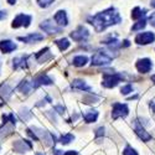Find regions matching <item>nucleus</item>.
I'll list each match as a JSON object with an SVG mask.
<instances>
[{
	"label": "nucleus",
	"mask_w": 155,
	"mask_h": 155,
	"mask_svg": "<svg viewBox=\"0 0 155 155\" xmlns=\"http://www.w3.org/2000/svg\"><path fill=\"white\" fill-rule=\"evenodd\" d=\"M40 28H41L44 31H46L47 34H50V35L60 34V32H61V28L56 26V25H55L52 21H51V20H46V21H44V22L40 25Z\"/></svg>",
	"instance_id": "obj_9"
},
{
	"label": "nucleus",
	"mask_w": 155,
	"mask_h": 155,
	"mask_svg": "<svg viewBox=\"0 0 155 155\" xmlns=\"http://www.w3.org/2000/svg\"><path fill=\"white\" fill-rule=\"evenodd\" d=\"M56 45L58 46L60 51H64L70 47V42H68L67 38H60V40L56 41Z\"/></svg>",
	"instance_id": "obj_25"
},
{
	"label": "nucleus",
	"mask_w": 155,
	"mask_h": 155,
	"mask_svg": "<svg viewBox=\"0 0 155 155\" xmlns=\"http://www.w3.org/2000/svg\"><path fill=\"white\" fill-rule=\"evenodd\" d=\"M103 134H104V128H98L96 130V137H101Z\"/></svg>",
	"instance_id": "obj_32"
},
{
	"label": "nucleus",
	"mask_w": 155,
	"mask_h": 155,
	"mask_svg": "<svg viewBox=\"0 0 155 155\" xmlns=\"http://www.w3.org/2000/svg\"><path fill=\"white\" fill-rule=\"evenodd\" d=\"M89 24H92L96 31L101 32L103 30H106L107 28L112 26V25H117L122 21L119 12L115 10L114 8H109L102 12H98L97 15H94L93 18L88 19Z\"/></svg>",
	"instance_id": "obj_1"
},
{
	"label": "nucleus",
	"mask_w": 155,
	"mask_h": 155,
	"mask_svg": "<svg viewBox=\"0 0 155 155\" xmlns=\"http://www.w3.org/2000/svg\"><path fill=\"white\" fill-rule=\"evenodd\" d=\"M155 40V34L147 31V32H141L135 37V42L138 45H149L151 42H154Z\"/></svg>",
	"instance_id": "obj_6"
},
{
	"label": "nucleus",
	"mask_w": 155,
	"mask_h": 155,
	"mask_svg": "<svg viewBox=\"0 0 155 155\" xmlns=\"http://www.w3.org/2000/svg\"><path fill=\"white\" fill-rule=\"evenodd\" d=\"M20 115H21V118L24 119V120H28L30 117H31V113L29 112V109H21V112H20Z\"/></svg>",
	"instance_id": "obj_30"
},
{
	"label": "nucleus",
	"mask_w": 155,
	"mask_h": 155,
	"mask_svg": "<svg viewBox=\"0 0 155 155\" xmlns=\"http://www.w3.org/2000/svg\"><path fill=\"white\" fill-rule=\"evenodd\" d=\"M123 155H138V153H137L133 148L127 147V148L124 149V151H123Z\"/></svg>",
	"instance_id": "obj_31"
},
{
	"label": "nucleus",
	"mask_w": 155,
	"mask_h": 155,
	"mask_svg": "<svg viewBox=\"0 0 155 155\" xmlns=\"http://www.w3.org/2000/svg\"><path fill=\"white\" fill-rule=\"evenodd\" d=\"M83 118L87 123H93L98 118V112L97 110H88L87 113L83 114Z\"/></svg>",
	"instance_id": "obj_21"
},
{
	"label": "nucleus",
	"mask_w": 155,
	"mask_h": 155,
	"mask_svg": "<svg viewBox=\"0 0 155 155\" xmlns=\"http://www.w3.org/2000/svg\"><path fill=\"white\" fill-rule=\"evenodd\" d=\"M112 61V56H108L104 51H98L92 56V66H103L108 64Z\"/></svg>",
	"instance_id": "obj_3"
},
{
	"label": "nucleus",
	"mask_w": 155,
	"mask_h": 155,
	"mask_svg": "<svg viewBox=\"0 0 155 155\" xmlns=\"http://www.w3.org/2000/svg\"><path fill=\"white\" fill-rule=\"evenodd\" d=\"M151 67H153V62L149 58H141V60H138V62H137V70L140 73L150 72Z\"/></svg>",
	"instance_id": "obj_10"
},
{
	"label": "nucleus",
	"mask_w": 155,
	"mask_h": 155,
	"mask_svg": "<svg viewBox=\"0 0 155 155\" xmlns=\"http://www.w3.org/2000/svg\"><path fill=\"white\" fill-rule=\"evenodd\" d=\"M18 40H20L22 42H26V44H32V42H37V41L44 40V35H41V34H30V35L24 36V37H18Z\"/></svg>",
	"instance_id": "obj_13"
},
{
	"label": "nucleus",
	"mask_w": 155,
	"mask_h": 155,
	"mask_svg": "<svg viewBox=\"0 0 155 155\" xmlns=\"http://www.w3.org/2000/svg\"><path fill=\"white\" fill-rule=\"evenodd\" d=\"M32 130H36V132H35V135H36L37 138L40 137L41 139H44V141H45L47 145H54V144L56 143L55 137L51 134L50 132L42 130V129H37V128H32Z\"/></svg>",
	"instance_id": "obj_5"
},
{
	"label": "nucleus",
	"mask_w": 155,
	"mask_h": 155,
	"mask_svg": "<svg viewBox=\"0 0 155 155\" xmlns=\"http://www.w3.org/2000/svg\"><path fill=\"white\" fill-rule=\"evenodd\" d=\"M11 94H12V89L9 84H6V83L0 84V97H2L4 101H8Z\"/></svg>",
	"instance_id": "obj_17"
},
{
	"label": "nucleus",
	"mask_w": 155,
	"mask_h": 155,
	"mask_svg": "<svg viewBox=\"0 0 155 155\" xmlns=\"http://www.w3.org/2000/svg\"><path fill=\"white\" fill-rule=\"evenodd\" d=\"M6 18V12L5 11H0V20H3Z\"/></svg>",
	"instance_id": "obj_36"
},
{
	"label": "nucleus",
	"mask_w": 155,
	"mask_h": 155,
	"mask_svg": "<svg viewBox=\"0 0 155 155\" xmlns=\"http://www.w3.org/2000/svg\"><path fill=\"white\" fill-rule=\"evenodd\" d=\"M151 6L155 8V0H151Z\"/></svg>",
	"instance_id": "obj_40"
},
{
	"label": "nucleus",
	"mask_w": 155,
	"mask_h": 155,
	"mask_svg": "<svg viewBox=\"0 0 155 155\" xmlns=\"http://www.w3.org/2000/svg\"><path fill=\"white\" fill-rule=\"evenodd\" d=\"M55 155H63V151H61V150H55Z\"/></svg>",
	"instance_id": "obj_37"
},
{
	"label": "nucleus",
	"mask_w": 155,
	"mask_h": 155,
	"mask_svg": "<svg viewBox=\"0 0 155 155\" xmlns=\"http://www.w3.org/2000/svg\"><path fill=\"white\" fill-rule=\"evenodd\" d=\"M54 19L60 26H67L68 25V19H67V15H66V11H63V10H58L55 14Z\"/></svg>",
	"instance_id": "obj_14"
},
{
	"label": "nucleus",
	"mask_w": 155,
	"mask_h": 155,
	"mask_svg": "<svg viewBox=\"0 0 155 155\" xmlns=\"http://www.w3.org/2000/svg\"><path fill=\"white\" fill-rule=\"evenodd\" d=\"M130 92H133V87H132V84H127V86L122 87V89H120V93H122L123 96H125V94H128V93H130Z\"/></svg>",
	"instance_id": "obj_29"
},
{
	"label": "nucleus",
	"mask_w": 155,
	"mask_h": 155,
	"mask_svg": "<svg viewBox=\"0 0 155 155\" xmlns=\"http://www.w3.org/2000/svg\"><path fill=\"white\" fill-rule=\"evenodd\" d=\"M55 2V0H37V4L40 5L41 8H47L50 6L51 4H52Z\"/></svg>",
	"instance_id": "obj_28"
},
{
	"label": "nucleus",
	"mask_w": 155,
	"mask_h": 155,
	"mask_svg": "<svg viewBox=\"0 0 155 155\" xmlns=\"http://www.w3.org/2000/svg\"><path fill=\"white\" fill-rule=\"evenodd\" d=\"M150 107H151L153 112H155V103H151V104H150Z\"/></svg>",
	"instance_id": "obj_38"
},
{
	"label": "nucleus",
	"mask_w": 155,
	"mask_h": 155,
	"mask_svg": "<svg viewBox=\"0 0 155 155\" xmlns=\"http://www.w3.org/2000/svg\"><path fill=\"white\" fill-rule=\"evenodd\" d=\"M149 21H150V24L153 25V26L155 28V12H153V14L150 15V18H149Z\"/></svg>",
	"instance_id": "obj_33"
},
{
	"label": "nucleus",
	"mask_w": 155,
	"mask_h": 155,
	"mask_svg": "<svg viewBox=\"0 0 155 155\" xmlns=\"http://www.w3.org/2000/svg\"><path fill=\"white\" fill-rule=\"evenodd\" d=\"M12 67H14L15 70H18V68H26L28 67V57L26 56H21V57H16V58H14L12 60Z\"/></svg>",
	"instance_id": "obj_18"
},
{
	"label": "nucleus",
	"mask_w": 155,
	"mask_h": 155,
	"mask_svg": "<svg viewBox=\"0 0 155 155\" xmlns=\"http://www.w3.org/2000/svg\"><path fill=\"white\" fill-rule=\"evenodd\" d=\"M30 22H31V16L30 15H25V14H20V15H18L15 19H14V21H12V24H11V26L12 28H20V26H24V28H28L29 25H30Z\"/></svg>",
	"instance_id": "obj_7"
},
{
	"label": "nucleus",
	"mask_w": 155,
	"mask_h": 155,
	"mask_svg": "<svg viewBox=\"0 0 155 155\" xmlns=\"http://www.w3.org/2000/svg\"><path fill=\"white\" fill-rule=\"evenodd\" d=\"M36 155H44V154H41V153H37V154H36Z\"/></svg>",
	"instance_id": "obj_42"
},
{
	"label": "nucleus",
	"mask_w": 155,
	"mask_h": 155,
	"mask_svg": "<svg viewBox=\"0 0 155 155\" xmlns=\"http://www.w3.org/2000/svg\"><path fill=\"white\" fill-rule=\"evenodd\" d=\"M145 14H147V10H141L140 8H134L133 12H132V18L134 20H137V19H144Z\"/></svg>",
	"instance_id": "obj_24"
},
{
	"label": "nucleus",
	"mask_w": 155,
	"mask_h": 155,
	"mask_svg": "<svg viewBox=\"0 0 155 155\" xmlns=\"http://www.w3.org/2000/svg\"><path fill=\"white\" fill-rule=\"evenodd\" d=\"M135 133H137V135L143 140V141H148V140H150L151 139V135L145 130V129L141 127L140 124H139V122L137 120L135 122Z\"/></svg>",
	"instance_id": "obj_12"
},
{
	"label": "nucleus",
	"mask_w": 155,
	"mask_h": 155,
	"mask_svg": "<svg viewBox=\"0 0 155 155\" xmlns=\"http://www.w3.org/2000/svg\"><path fill=\"white\" fill-rule=\"evenodd\" d=\"M31 147H32L31 143H30V141H28V140H18L16 143L14 144V149L16 151H19V153H25L28 149H30Z\"/></svg>",
	"instance_id": "obj_16"
},
{
	"label": "nucleus",
	"mask_w": 155,
	"mask_h": 155,
	"mask_svg": "<svg viewBox=\"0 0 155 155\" xmlns=\"http://www.w3.org/2000/svg\"><path fill=\"white\" fill-rule=\"evenodd\" d=\"M74 139V137L72 135V134H64V135H62L61 137V139H60V141H61V144H63V145H67V144H70L71 141Z\"/></svg>",
	"instance_id": "obj_26"
},
{
	"label": "nucleus",
	"mask_w": 155,
	"mask_h": 155,
	"mask_svg": "<svg viewBox=\"0 0 155 155\" xmlns=\"http://www.w3.org/2000/svg\"><path fill=\"white\" fill-rule=\"evenodd\" d=\"M151 81L155 83V74H153V76H151Z\"/></svg>",
	"instance_id": "obj_41"
},
{
	"label": "nucleus",
	"mask_w": 155,
	"mask_h": 155,
	"mask_svg": "<svg viewBox=\"0 0 155 155\" xmlns=\"http://www.w3.org/2000/svg\"><path fill=\"white\" fill-rule=\"evenodd\" d=\"M8 2H9V4H11V5L15 4V0H8Z\"/></svg>",
	"instance_id": "obj_39"
},
{
	"label": "nucleus",
	"mask_w": 155,
	"mask_h": 155,
	"mask_svg": "<svg viewBox=\"0 0 155 155\" xmlns=\"http://www.w3.org/2000/svg\"><path fill=\"white\" fill-rule=\"evenodd\" d=\"M16 48V44H14L10 40H3L0 41V50L3 51L4 54H10L11 51H14Z\"/></svg>",
	"instance_id": "obj_15"
},
{
	"label": "nucleus",
	"mask_w": 155,
	"mask_h": 155,
	"mask_svg": "<svg viewBox=\"0 0 155 155\" xmlns=\"http://www.w3.org/2000/svg\"><path fill=\"white\" fill-rule=\"evenodd\" d=\"M145 25H147V20H145V19H141V20H140V21H138L135 25H133L132 30H133V31L141 30V29H144V28H145Z\"/></svg>",
	"instance_id": "obj_27"
},
{
	"label": "nucleus",
	"mask_w": 155,
	"mask_h": 155,
	"mask_svg": "<svg viewBox=\"0 0 155 155\" xmlns=\"http://www.w3.org/2000/svg\"><path fill=\"white\" fill-rule=\"evenodd\" d=\"M56 109L58 110V113H60V114H63V113H64V108H62L61 106H57V107H56Z\"/></svg>",
	"instance_id": "obj_34"
},
{
	"label": "nucleus",
	"mask_w": 155,
	"mask_h": 155,
	"mask_svg": "<svg viewBox=\"0 0 155 155\" xmlns=\"http://www.w3.org/2000/svg\"><path fill=\"white\" fill-rule=\"evenodd\" d=\"M63 155H77V153H76V151H73V150H70V151L63 153Z\"/></svg>",
	"instance_id": "obj_35"
},
{
	"label": "nucleus",
	"mask_w": 155,
	"mask_h": 155,
	"mask_svg": "<svg viewBox=\"0 0 155 155\" xmlns=\"http://www.w3.org/2000/svg\"><path fill=\"white\" fill-rule=\"evenodd\" d=\"M71 86L76 89H80V91H87V92L91 91V87H89L83 80H73Z\"/></svg>",
	"instance_id": "obj_19"
},
{
	"label": "nucleus",
	"mask_w": 155,
	"mask_h": 155,
	"mask_svg": "<svg viewBox=\"0 0 155 155\" xmlns=\"http://www.w3.org/2000/svg\"><path fill=\"white\" fill-rule=\"evenodd\" d=\"M70 36L73 38L74 41H86L87 38H88V36H89V32H88V30L84 28V26H80L77 30H74V31H72L71 34H70Z\"/></svg>",
	"instance_id": "obj_8"
},
{
	"label": "nucleus",
	"mask_w": 155,
	"mask_h": 155,
	"mask_svg": "<svg viewBox=\"0 0 155 155\" xmlns=\"http://www.w3.org/2000/svg\"><path fill=\"white\" fill-rule=\"evenodd\" d=\"M124 78L122 73H104L103 74L102 84L106 88H113L118 86V83Z\"/></svg>",
	"instance_id": "obj_2"
},
{
	"label": "nucleus",
	"mask_w": 155,
	"mask_h": 155,
	"mask_svg": "<svg viewBox=\"0 0 155 155\" xmlns=\"http://www.w3.org/2000/svg\"><path fill=\"white\" fill-rule=\"evenodd\" d=\"M31 84H32V88H37L40 86H48V84H52V80L50 77L42 74V76H38L36 78H34Z\"/></svg>",
	"instance_id": "obj_11"
},
{
	"label": "nucleus",
	"mask_w": 155,
	"mask_h": 155,
	"mask_svg": "<svg viewBox=\"0 0 155 155\" xmlns=\"http://www.w3.org/2000/svg\"><path fill=\"white\" fill-rule=\"evenodd\" d=\"M87 62H88V58L86 56H76L73 58V61H72L73 66H76V67H82Z\"/></svg>",
	"instance_id": "obj_23"
},
{
	"label": "nucleus",
	"mask_w": 155,
	"mask_h": 155,
	"mask_svg": "<svg viewBox=\"0 0 155 155\" xmlns=\"http://www.w3.org/2000/svg\"><path fill=\"white\" fill-rule=\"evenodd\" d=\"M103 44H106L110 50H117V48L122 47V44L117 40V38H109V40L103 41Z\"/></svg>",
	"instance_id": "obj_22"
},
{
	"label": "nucleus",
	"mask_w": 155,
	"mask_h": 155,
	"mask_svg": "<svg viewBox=\"0 0 155 155\" xmlns=\"http://www.w3.org/2000/svg\"><path fill=\"white\" fill-rule=\"evenodd\" d=\"M129 113V108L127 104H122V103H114L113 109H112V118L118 119V118H125Z\"/></svg>",
	"instance_id": "obj_4"
},
{
	"label": "nucleus",
	"mask_w": 155,
	"mask_h": 155,
	"mask_svg": "<svg viewBox=\"0 0 155 155\" xmlns=\"http://www.w3.org/2000/svg\"><path fill=\"white\" fill-rule=\"evenodd\" d=\"M19 89H20V91H21L24 94H30L34 88H32L31 82H29V81H22V82L19 84Z\"/></svg>",
	"instance_id": "obj_20"
}]
</instances>
